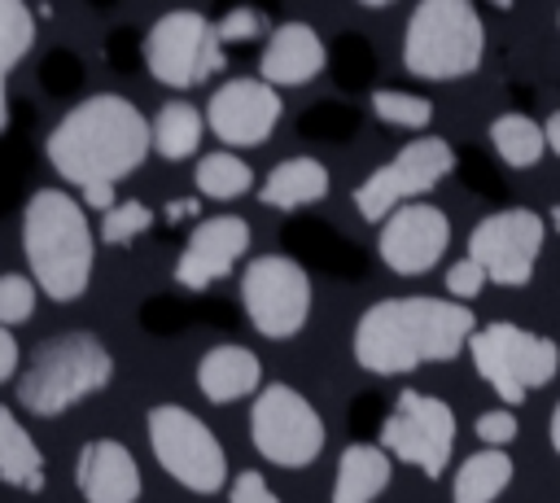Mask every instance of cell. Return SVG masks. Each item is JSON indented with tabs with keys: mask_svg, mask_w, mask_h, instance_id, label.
I'll list each match as a JSON object with an SVG mask.
<instances>
[{
	"mask_svg": "<svg viewBox=\"0 0 560 503\" xmlns=\"http://www.w3.org/2000/svg\"><path fill=\"white\" fill-rule=\"evenodd\" d=\"M551 227H556V232H560V201H556V206H551Z\"/></svg>",
	"mask_w": 560,
	"mask_h": 503,
	"instance_id": "obj_39",
	"label": "cell"
},
{
	"mask_svg": "<svg viewBox=\"0 0 560 503\" xmlns=\"http://www.w3.org/2000/svg\"><path fill=\"white\" fill-rule=\"evenodd\" d=\"M280 92L262 79H228L206 101V127L228 149H254L262 144L280 122Z\"/></svg>",
	"mask_w": 560,
	"mask_h": 503,
	"instance_id": "obj_14",
	"label": "cell"
},
{
	"mask_svg": "<svg viewBox=\"0 0 560 503\" xmlns=\"http://www.w3.org/2000/svg\"><path fill=\"white\" fill-rule=\"evenodd\" d=\"M249 184H254V171L232 149H214L197 162V192L210 201H232V197L249 192Z\"/></svg>",
	"mask_w": 560,
	"mask_h": 503,
	"instance_id": "obj_27",
	"label": "cell"
},
{
	"mask_svg": "<svg viewBox=\"0 0 560 503\" xmlns=\"http://www.w3.org/2000/svg\"><path fill=\"white\" fill-rule=\"evenodd\" d=\"M542 131H547V149H551V153H560V109H556V114H547Z\"/></svg>",
	"mask_w": 560,
	"mask_h": 503,
	"instance_id": "obj_37",
	"label": "cell"
},
{
	"mask_svg": "<svg viewBox=\"0 0 560 503\" xmlns=\"http://www.w3.org/2000/svg\"><path fill=\"white\" fill-rule=\"evenodd\" d=\"M249 442L276 468H311L324 451V420L306 394L284 381H271L254 394Z\"/></svg>",
	"mask_w": 560,
	"mask_h": 503,
	"instance_id": "obj_8",
	"label": "cell"
},
{
	"mask_svg": "<svg viewBox=\"0 0 560 503\" xmlns=\"http://www.w3.org/2000/svg\"><path fill=\"white\" fill-rule=\"evenodd\" d=\"M477 376L508 402H525L534 389H542L560 372V346L542 332H529L521 324H486L468 341Z\"/></svg>",
	"mask_w": 560,
	"mask_h": 503,
	"instance_id": "obj_6",
	"label": "cell"
},
{
	"mask_svg": "<svg viewBox=\"0 0 560 503\" xmlns=\"http://www.w3.org/2000/svg\"><path fill=\"white\" fill-rule=\"evenodd\" d=\"M109 376H114V354L105 350L101 337L61 332L31 354L26 372L18 376V402L31 416H61L83 398L101 394Z\"/></svg>",
	"mask_w": 560,
	"mask_h": 503,
	"instance_id": "obj_4",
	"label": "cell"
},
{
	"mask_svg": "<svg viewBox=\"0 0 560 503\" xmlns=\"http://www.w3.org/2000/svg\"><path fill=\"white\" fill-rule=\"evenodd\" d=\"M451 245V219L446 210L429 206V201H411L402 210H394L381 223V262L398 276H420L429 267H438V258Z\"/></svg>",
	"mask_w": 560,
	"mask_h": 503,
	"instance_id": "obj_15",
	"label": "cell"
},
{
	"mask_svg": "<svg viewBox=\"0 0 560 503\" xmlns=\"http://www.w3.org/2000/svg\"><path fill=\"white\" fill-rule=\"evenodd\" d=\"M455 171V149L442 136H420L407 140L389 162H381L359 188H354V210L368 223H385L394 210L411 206L429 188H438Z\"/></svg>",
	"mask_w": 560,
	"mask_h": 503,
	"instance_id": "obj_9",
	"label": "cell"
},
{
	"mask_svg": "<svg viewBox=\"0 0 560 503\" xmlns=\"http://www.w3.org/2000/svg\"><path fill=\"white\" fill-rule=\"evenodd\" d=\"M144 429H149V446L171 481H179L192 494L223 490L228 459H223L219 437L210 433V424L197 411H188L179 402H158V407H149Z\"/></svg>",
	"mask_w": 560,
	"mask_h": 503,
	"instance_id": "obj_7",
	"label": "cell"
},
{
	"mask_svg": "<svg viewBox=\"0 0 560 503\" xmlns=\"http://www.w3.org/2000/svg\"><path fill=\"white\" fill-rule=\"evenodd\" d=\"M249 249V223L241 214H214V219H201L179 258H175V280L184 289H206L214 280H223Z\"/></svg>",
	"mask_w": 560,
	"mask_h": 503,
	"instance_id": "obj_16",
	"label": "cell"
},
{
	"mask_svg": "<svg viewBox=\"0 0 560 503\" xmlns=\"http://www.w3.org/2000/svg\"><path fill=\"white\" fill-rule=\"evenodd\" d=\"M508 486H512V455L481 446L459 464V472L451 481V499L455 503H494Z\"/></svg>",
	"mask_w": 560,
	"mask_h": 503,
	"instance_id": "obj_23",
	"label": "cell"
},
{
	"mask_svg": "<svg viewBox=\"0 0 560 503\" xmlns=\"http://www.w3.org/2000/svg\"><path fill=\"white\" fill-rule=\"evenodd\" d=\"M241 306L262 337H271V341L298 337L306 328V315H311L306 267L284 258V254L249 258L241 271Z\"/></svg>",
	"mask_w": 560,
	"mask_h": 503,
	"instance_id": "obj_10",
	"label": "cell"
},
{
	"mask_svg": "<svg viewBox=\"0 0 560 503\" xmlns=\"http://www.w3.org/2000/svg\"><path fill=\"white\" fill-rule=\"evenodd\" d=\"M262 26H267V17L258 9H228L214 22V35H219V44H245V39L262 35Z\"/></svg>",
	"mask_w": 560,
	"mask_h": 503,
	"instance_id": "obj_31",
	"label": "cell"
},
{
	"mask_svg": "<svg viewBox=\"0 0 560 503\" xmlns=\"http://www.w3.org/2000/svg\"><path fill=\"white\" fill-rule=\"evenodd\" d=\"M262 381V363L254 350L245 346H210L197 363V389L210 398V402H236L245 394H254Z\"/></svg>",
	"mask_w": 560,
	"mask_h": 503,
	"instance_id": "obj_19",
	"label": "cell"
},
{
	"mask_svg": "<svg viewBox=\"0 0 560 503\" xmlns=\"http://www.w3.org/2000/svg\"><path fill=\"white\" fill-rule=\"evenodd\" d=\"M328 61V48L319 39L315 26L306 22H280L262 48V61H258V79L271 83V87H302L311 83Z\"/></svg>",
	"mask_w": 560,
	"mask_h": 503,
	"instance_id": "obj_18",
	"label": "cell"
},
{
	"mask_svg": "<svg viewBox=\"0 0 560 503\" xmlns=\"http://www.w3.org/2000/svg\"><path fill=\"white\" fill-rule=\"evenodd\" d=\"M381 451L420 468L424 477H442L455 451V411L433 394L402 389L389 420L381 424Z\"/></svg>",
	"mask_w": 560,
	"mask_h": 503,
	"instance_id": "obj_11",
	"label": "cell"
},
{
	"mask_svg": "<svg viewBox=\"0 0 560 503\" xmlns=\"http://www.w3.org/2000/svg\"><path fill=\"white\" fill-rule=\"evenodd\" d=\"M477 437H481V446H490V451L512 446V442H516V416H512V407L481 411V416H477Z\"/></svg>",
	"mask_w": 560,
	"mask_h": 503,
	"instance_id": "obj_32",
	"label": "cell"
},
{
	"mask_svg": "<svg viewBox=\"0 0 560 503\" xmlns=\"http://www.w3.org/2000/svg\"><path fill=\"white\" fill-rule=\"evenodd\" d=\"M490 144L508 166H534L547 149V131L529 114H499L490 122Z\"/></svg>",
	"mask_w": 560,
	"mask_h": 503,
	"instance_id": "obj_26",
	"label": "cell"
},
{
	"mask_svg": "<svg viewBox=\"0 0 560 503\" xmlns=\"http://www.w3.org/2000/svg\"><path fill=\"white\" fill-rule=\"evenodd\" d=\"M74 490L83 503H136L144 481L136 455L114 437H92L79 446L74 459Z\"/></svg>",
	"mask_w": 560,
	"mask_h": 503,
	"instance_id": "obj_17",
	"label": "cell"
},
{
	"mask_svg": "<svg viewBox=\"0 0 560 503\" xmlns=\"http://www.w3.org/2000/svg\"><path fill=\"white\" fill-rule=\"evenodd\" d=\"M48 162L66 184L83 188H114L127 179L153 149V122L140 114L136 101L118 92H96L79 101L52 131H48Z\"/></svg>",
	"mask_w": 560,
	"mask_h": 503,
	"instance_id": "obj_2",
	"label": "cell"
},
{
	"mask_svg": "<svg viewBox=\"0 0 560 503\" xmlns=\"http://www.w3.org/2000/svg\"><path fill=\"white\" fill-rule=\"evenodd\" d=\"M551 446H556V455H560V402H556V411H551Z\"/></svg>",
	"mask_w": 560,
	"mask_h": 503,
	"instance_id": "obj_38",
	"label": "cell"
},
{
	"mask_svg": "<svg viewBox=\"0 0 560 503\" xmlns=\"http://www.w3.org/2000/svg\"><path fill=\"white\" fill-rule=\"evenodd\" d=\"M324 192H328V171H324V162L298 153V157H284V162H276V166L267 171V179H262V188H258V201L271 206V210H298V206L319 201Z\"/></svg>",
	"mask_w": 560,
	"mask_h": 503,
	"instance_id": "obj_21",
	"label": "cell"
},
{
	"mask_svg": "<svg viewBox=\"0 0 560 503\" xmlns=\"http://www.w3.org/2000/svg\"><path fill=\"white\" fill-rule=\"evenodd\" d=\"M201 131H206V118H201L197 105H188V101H166V105L158 109V118H153V149H158V157H166V162H184V157L197 153Z\"/></svg>",
	"mask_w": 560,
	"mask_h": 503,
	"instance_id": "obj_24",
	"label": "cell"
},
{
	"mask_svg": "<svg viewBox=\"0 0 560 503\" xmlns=\"http://www.w3.org/2000/svg\"><path fill=\"white\" fill-rule=\"evenodd\" d=\"M35 44V13L22 0H0V131L9 122V96H4V79L9 70L31 52Z\"/></svg>",
	"mask_w": 560,
	"mask_h": 503,
	"instance_id": "obj_25",
	"label": "cell"
},
{
	"mask_svg": "<svg viewBox=\"0 0 560 503\" xmlns=\"http://www.w3.org/2000/svg\"><path fill=\"white\" fill-rule=\"evenodd\" d=\"M372 109H376L381 122H394V127H407V131H420V127L433 122V101L420 96V92H402V87H376Z\"/></svg>",
	"mask_w": 560,
	"mask_h": 503,
	"instance_id": "obj_28",
	"label": "cell"
},
{
	"mask_svg": "<svg viewBox=\"0 0 560 503\" xmlns=\"http://www.w3.org/2000/svg\"><path fill=\"white\" fill-rule=\"evenodd\" d=\"M486 57V26L468 0H424L407 17L402 35V66L416 79L451 83L481 66Z\"/></svg>",
	"mask_w": 560,
	"mask_h": 503,
	"instance_id": "obj_5",
	"label": "cell"
},
{
	"mask_svg": "<svg viewBox=\"0 0 560 503\" xmlns=\"http://www.w3.org/2000/svg\"><path fill=\"white\" fill-rule=\"evenodd\" d=\"M22 249L31 280L52 302H74L92 284L96 241L83 201H74L66 188H39L31 192L22 210Z\"/></svg>",
	"mask_w": 560,
	"mask_h": 503,
	"instance_id": "obj_3",
	"label": "cell"
},
{
	"mask_svg": "<svg viewBox=\"0 0 560 503\" xmlns=\"http://www.w3.org/2000/svg\"><path fill=\"white\" fill-rule=\"evenodd\" d=\"M0 481L39 494L44 490V455L35 446V437L26 433V424L0 402Z\"/></svg>",
	"mask_w": 560,
	"mask_h": 503,
	"instance_id": "obj_22",
	"label": "cell"
},
{
	"mask_svg": "<svg viewBox=\"0 0 560 503\" xmlns=\"http://www.w3.org/2000/svg\"><path fill=\"white\" fill-rule=\"evenodd\" d=\"M394 459L372 442H350L337 459L332 477V503H376V494L389 486Z\"/></svg>",
	"mask_w": 560,
	"mask_h": 503,
	"instance_id": "obj_20",
	"label": "cell"
},
{
	"mask_svg": "<svg viewBox=\"0 0 560 503\" xmlns=\"http://www.w3.org/2000/svg\"><path fill=\"white\" fill-rule=\"evenodd\" d=\"M477 315L446 297H381L354 324V363L372 376H402L424 363H451L468 350Z\"/></svg>",
	"mask_w": 560,
	"mask_h": 503,
	"instance_id": "obj_1",
	"label": "cell"
},
{
	"mask_svg": "<svg viewBox=\"0 0 560 503\" xmlns=\"http://www.w3.org/2000/svg\"><path fill=\"white\" fill-rule=\"evenodd\" d=\"M481 289H486V271H481L472 258H459V262L446 271V293H451L455 302H472Z\"/></svg>",
	"mask_w": 560,
	"mask_h": 503,
	"instance_id": "obj_33",
	"label": "cell"
},
{
	"mask_svg": "<svg viewBox=\"0 0 560 503\" xmlns=\"http://www.w3.org/2000/svg\"><path fill=\"white\" fill-rule=\"evenodd\" d=\"M13 372H18V337L0 324V385H4Z\"/></svg>",
	"mask_w": 560,
	"mask_h": 503,
	"instance_id": "obj_35",
	"label": "cell"
},
{
	"mask_svg": "<svg viewBox=\"0 0 560 503\" xmlns=\"http://www.w3.org/2000/svg\"><path fill=\"white\" fill-rule=\"evenodd\" d=\"M35 297H39V289H35L31 276L4 271V276H0V324H4V328L26 324V319L35 315Z\"/></svg>",
	"mask_w": 560,
	"mask_h": 503,
	"instance_id": "obj_30",
	"label": "cell"
},
{
	"mask_svg": "<svg viewBox=\"0 0 560 503\" xmlns=\"http://www.w3.org/2000/svg\"><path fill=\"white\" fill-rule=\"evenodd\" d=\"M232 503H280V499H276V490L262 481V472L245 468V472H236V481H232Z\"/></svg>",
	"mask_w": 560,
	"mask_h": 503,
	"instance_id": "obj_34",
	"label": "cell"
},
{
	"mask_svg": "<svg viewBox=\"0 0 560 503\" xmlns=\"http://www.w3.org/2000/svg\"><path fill=\"white\" fill-rule=\"evenodd\" d=\"M153 219H158V214H153L144 201L127 197V201H118V206L101 219V241H105V245H127V241H136L140 232H149Z\"/></svg>",
	"mask_w": 560,
	"mask_h": 503,
	"instance_id": "obj_29",
	"label": "cell"
},
{
	"mask_svg": "<svg viewBox=\"0 0 560 503\" xmlns=\"http://www.w3.org/2000/svg\"><path fill=\"white\" fill-rule=\"evenodd\" d=\"M144 66L166 87H192V83L210 79L223 66V44H219L214 26L201 13L175 9V13H162L149 26V35H144Z\"/></svg>",
	"mask_w": 560,
	"mask_h": 503,
	"instance_id": "obj_13",
	"label": "cell"
},
{
	"mask_svg": "<svg viewBox=\"0 0 560 503\" xmlns=\"http://www.w3.org/2000/svg\"><path fill=\"white\" fill-rule=\"evenodd\" d=\"M201 210V201L197 197H179V201H171L166 206V219H188V214H197Z\"/></svg>",
	"mask_w": 560,
	"mask_h": 503,
	"instance_id": "obj_36",
	"label": "cell"
},
{
	"mask_svg": "<svg viewBox=\"0 0 560 503\" xmlns=\"http://www.w3.org/2000/svg\"><path fill=\"white\" fill-rule=\"evenodd\" d=\"M542 214L529 206H508L486 214L472 232H468V258L486 271V280L503 284V289H525L534 280L538 254H542Z\"/></svg>",
	"mask_w": 560,
	"mask_h": 503,
	"instance_id": "obj_12",
	"label": "cell"
}]
</instances>
